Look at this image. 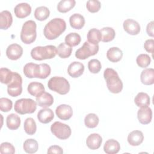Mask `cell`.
I'll return each mask as SVG.
<instances>
[{
    "instance_id": "7",
    "label": "cell",
    "mask_w": 154,
    "mask_h": 154,
    "mask_svg": "<svg viewBox=\"0 0 154 154\" xmlns=\"http://www.w3.org/2000/svg\"><path fill=\"white\" fill-rule=\"evenodd\" d=\"M99 45L85 42L83 45L78 49L75 52V57L79 60H85L90 56L96 55L99 51Z\"/></svg>"
},
{
    "instance_id": "40",
    "label": "cell",
    "mask_w": 154,
    "mask_h": 154,
    "mask_svg": "<svg viewBox=\"0 0 154 154\" xmlns=\"http://www.w3.org/2000/svg\"><path fill=\"white\" fill-rule=\"evenodd\" d=\"M88 68L91 73H97L101 70L102 65L98 60L92 59L88 63Z\"/></svg>"
},
{
    "instance_id": "27",
    "label": "cell",
    "mask_w": 154,
    "mask_h": 154,
    "mask_svg": "<svg viewBox=\"0 0 154 154\" xmlns=\"http://www.w3.org/2000/svg\"><path fill=\"white\" fill-rule=\"evenodd\" d=\"M20 118L16 114L11 113L7 116L6 119V124L7 128L10 130H16L20 127Z\"/></svg>"
},
{
    "instance_id": "4",
    "label": "cell",
    "mask_w": 154,
    "mask_h": 154,
    "mask_svg": "<svg viewBox=\"0 0 154 154\" xmlns=\"http://www.w3.org/2000/svg\"><path fill=\"white\" fill-rule=\"evenodd\" d=\"M36 28V23L32 20H27L23 24L20 32V39L23 43L29 45L35 40Z\"/></svg>"
},
{
    "instance_id": "34",
    "label": "cell",
    "mask_w": 154,
    "mask_h": 154,
    "mask_svg": "<svg viewBox=\"0 0 154 154\" xmlns=\"http://www.w3.org/2000/svg\"><path fill=\"white\" fill-rule=\"evenodd\" d=\"M57 52L60 57L62 58H66L71 55L72 48L70 46L67 45L66 43H61L58 46Z\"/></svg>"
},
{
    "instance_id": "12",
    "label": "cell",
    "mask_w": 154,
    "mask_h": 154,
    "mask_svg": "<svg viewBox=\"0 0 154 154\" xmlns=\"http://www.w3.org/2000/svg\"><path fill=\"white\" fill-rule=\"evenodd\" d=\"M40 64L34 63H28L23 67V72L26 77L28 78H38L40 75Z\"/></svg>"
},
{
    "instance_id": "14",
    "label": "cell",
    "mask_w": 154,
    "mask_h": 154,
    "mask_svg": "<svg viewBox=\"0 0 154 154\" xmlns=\"http://www.w3.org/2000/svg\"><path fill=\"white\" fill-rule=\"evenodd\" d=\"M124 30L129 34L134 35L138 34L141 30L140 24L132 19H126L123 23Z\"/></svg>"
},
{
    "instance_id": "45",
    "label": "cell",
    "mask_w": 154,
    "mask_h": 154,
    "mask_svg": "<svg viewBox=\"0 0 154 154\" xmlns=\"http://www.w3.org/2000/svg\"><path fill=\"white\" fill-rule=\"evenodd\" d=\"M153 45H154V40L153 39H148L146 40L144 43V48L145 50L151 54L153 53Z\"/></svg>"
},
{
    "instance_id": "29",
    "label": "cell",
    "mask_w": 154,
    "mask_h": 154,
    "mask_svg": "<svg viewBox=\"0 0 154 154\" xmlns=\"http://www.w3.org/2000/svg\"><path fill=\"white\" fill-rule=\"evenodd\" d=\"M23 148L26 153H34L38 150V144L37 141L34 139H27L23 143Z\"/></svg>"
},
{
    "instance_id": "38",
    "label": "cell",
    "mask_w": 154,
    "mask_h": 154,
    "mask_svg": "<svg viewBox=\"0 0 154 154\" xmlns=\"http://www.w3.org/2000/svg\"><path fill=\"white\" fill-rule=\"evenodd\" d=\"M99 119L98 116L94 113L88 114L84 119V123L86 127L88 128H94L99 123Z\"/></svg>"
},
{
    "instance_id": "23",
    "label": "cell",
    "mask_w": 154,
    "mask_h": 154,
    "mask_svg": "<svg viewBox=\"0 0 154 154\" xmlns=\"http://www.w3.org/2000/svg\"><path fill=\"white\" fill-rule=\"evenodd\" d=\"M27 90L31 95L37 97L45 91V87L40 82H31L28 84Z\"/></svg>"
},
{
    "instance_id": "10",
    "label": "cell",
    "mask_w": 154,
    "mask_h": 154,
    "mask_svg": "<svg viewBox=\"0 0 154 154\" xmlns=\"http://www.w3.org/2000/svg\"><path fill=\"white\" fill-rule=\"evenodd\" d=\"M23 54V48L18 44L13 43L10 45L6 49L7 57L11 60L19 59Z\"/></svg>"
},
{
    "instance_id": "21",
    "label": "cell",
    "mask_w": 154,
    "mask_h": 154,
    "mask_svg": "<svg viewBox=\"0 0 154 154\" xmlns=\"http://www.w3.org/2000/svg\"><path fill=\"white\" fill-rule=\"evenodd\" d=\"M13 23L11 13L8 10H4L0 13V28L7 29Z\"/></svg>"
},
{
    "instance_id": "18",
    "label": "cell",
    "mask_w": 154,
    "mask_h": 154,
    "mask_svg": "<svg viewBox=\"0 0 154 154\" xmlns=\"http://www.w3.org/2000/svg\"><path fill=\"white\" fill-rule=\"evenodd\" d=\"M128 142L132 146L140 145L144 140L143 132L139 130H135L130 132L128 136Z\"/></svg>"
},
{
    "instance_id": "3",
    "label": "cell",
    "mask_w": 154,
    "mask_h": 154,
    "mask_svg": "<svg viewBox=\"0 0 154 154\" xmlns=\"http://www.w3.org/2000/svg\"><path fill=\"white\" fill-rule=\"evenodd\" d=\"M57 54V48L53 45L37 46L31 51V57L35 60L39 61L53 58Z\"/></svg>"
},
{
    "instance_id": "46",
    "label": "cell",
    "mask_w": 154,
    "mask_h": 154,
    "mask_svg": "<svg viewBox=\"0 0 154 154\" xmlns=\"http://www.w3.org/2000/svg\"><path fill=\"white\" fill-rule=\"evenodd\" d=\"M47 153H57V154H62L63 153V149L57 145H53L50 146L47 151Z\"/></svg>"
},
{
    "instance_id": "16",
    "label": "cell",
    "mask_w": 154,
    "mask_h": 154,
    "mask_svg": "<svg viewBox=\"0 0 154 154\" xmlns=\"http://www.w3.org/2000/svg\"><path fill=\"white\" fill-rule=\"evenodd\" d=\"M14 13L16 16L19 19H23L28 16L31 13L30 5L26 2L18 4L14 8Z\"/></svg>"
},
{
    "instance_id": "36",
    "label": "cell",
    "mask_w": 154,
    "mask_h": 154,
    "mask_svg": "<svg viewBox=\"0 0 154 154\" xmlns=\"http://www.w3.org/2000/svg\"><path fill=\"white\" fill-rule=\"evenodd\" d=\"M65 43L70 47L78 45L81 40V36L76 32H70L65 37Z\"/></svg>"
},
{
    "instance_id": "41",
    "label": "cell",
    "mask_w": 154,
    "mask_h": 154,
    "mask_svg": "<svg viewBox=\"0 0 154 154\" xmlns=\"http://www.w3.org/2000/svg\"><path fill=\"white\" fill-rule=\"evenodd\" d=\"M86 7L90 13H96L100 9L101 4L97 0H89L86 3Z\"/></svg>"
},
{
    "instance_id": "42",
    "label": "cell",
    "mask_w": 154,
    "mask_h": 154,
    "mask_svg": "<svg viewBox=\"0 0 154 154\" xmlns=\"http://www.w3.org/2000/svg\"><path fill=\"white\" fill-rule=\"evenodd\" d=\"M13 106L12 101L6 97H1L0 99V109L2 112H8Z\"/></svg>"
},
{
    "instance_id": "32",
    "label": "cell",
    "mask_w": 154,
    "mask_h": 154,
    "mask_svg": "<svg viewBox=\"0 0 154 154\" xmlns=\"http://www.w3.org/2000/svg\"><path fill=\"white\" fill-rule=\"evenodd\" d=\"M102 35L100 30L96 28H92L90 29L87 33V40L90 43L94 45H98L101 41Z\"/></svg>"
},
{
    "instance_id": "43",
    "label": "cell",
    "mask_w": 154,
    "mask_h": 154,
    "mask_svg": "<svg viewBox=\"0 0 154 154\" xmlns=\"http://www.w3.org/2000/svg\"><path fill=\"white\" fill-rule=\"evenodd\" d=\"M40 75L39 78L40 79H46L47 77H48L51 72V69L49 65L46 63L40 64Z\"/></svg>"
},
{
    "instance_id": "37",
    "label": "cell",
    "mask_w": 154,
    "mask_h": 154,
    "mask_svg": "<svg viewBox=\"0 0 154 154\" xmlns=\"http://www.w3.org/2000/svg\"><path fill=\"white\" fill-rule=\"evenodd\" d=\"M23 128H24L25 132L27 134L29 135H34L35 133L37 130V126H36L35 122L31 117L27 118L24 122Z\"/></svg>"
},
{
    "instance_id": "19",
    "label": "cell",
    "mask_w": 154,
    "mask_h": 154,
    "mask_svg": "<svg viewBox=\"0 0 154 154\" xmlns=\"http://www.w3.org/2000/svg\"><path fill=\"white\" fill-rule=\"evenodd\" d=\"M54 118L53 111L48 108H45L40 109L37 113V119L38 121L44 124L51 122Z\"/></svg>"
},
{
    "instance_id": "35",
    "label": "cell",
    "mask_w": 154,
    "mask_h": 154,
    "mask_svg": "<svg viewBox=\"0 0 154 154\" xmlns=\"http://www.w3.org/2000/svg\"><path fill=\"white\" fill-rule=\"evenodd\" d=\"M14 72L11 71L7 68L2 67L0 69L1 82L2 84L8 85L13 79Z\"/></svg>"
},
{
    "instance_id": "1",
    "label": "cell",
    "mask_w": 154,
    "mask_h": 154,
    "mask_svg": "<svg viewBox=\"0 0 154 154\" xmlns=\"http://www.w3.org/2000/svg\"><path fill=\"white\" fill-rule=\"evenodd\" d=\"M66 29V22L61 18H54L51 20L45 26L43 34L48 40L58 38Z\"/></svg>"
},
{
    "instance_id": "39",
    "label": "cell",
    "mask_w": 154,
    "mask_h": 154,
    "mask_svg": "<svg viewBox=\"0 0 154 154\" xmlns=\"http://www.w3.org/2000/svg\"><path fill=\"white\" fill-rule=\"evenodd\" d=\"M136 62L138 66L141 68L147 67L151 62L150 56L146 54H141L138 55L136 59Z\"/></svg>"
},
{
    "instance_id": "2",
    "label": "cell",
    "mask_w": 154,
    "mask_h": 154,
    "mask_svg": "<svg viewBox=\"0 0 154 154\" xmlns=\"http://www.w3.org/2000/svg\"><path fill=\"white\" fill-rule=\"evenodd\" d=\"M106 86L109 91L114 94L119 93L123 89V82L117 72L111 68H106L103 72Z\"/></svg>"
},
{
    "instance_id": "30",
    "label": "cell",
    "mask_w": 154,
    "mask_h": 154,
    "mask_svg": "<svg viewBox=\"0 0 154 154\" xmlns=\"http://www.w3.org/2000/svg\"><path fill=\"white\" fill-rule=\"evenodd\" d=\"M34 14L37 20L43 21L49 17L50 11L48 7L45 6H40L35 8Z\"/></svg>"
},
{
    "instance_id": "44",
    "label": "cell",
    "mask_w": 154,
    "mask_h": 154,
    "mask_svg": "<svg viewBox=\"0 0 154 154\" xmlns=\"http://www.w3.org/2000/svg\"><path fill=\"white\" fill-rule=\"evenodd\" d=\"M0 153L1 154L4 153H15L14 147L10 143L4 142L2 143L0 146Z\"/></svg>"
},
{
    "instance_id": "17",
    "label": "cell",
    "mask_w": 154,
    "mask_h": 154,
    "mask_svg": "<svg viewBox=\"0 0 154 154\" xmlns=\"http://www.w3.org/2000/svg\"><path fill=\"white\" fill-rule=\"evenodd\" d=\"M102 143V138L99 134L93 133L88 135L86 140V144L87 147L91 150L98 149Z\"/></svg>"
},
{
    "instance_id": "11",
    "label": "cell",
    "mask_w": 154,
    "mask_h": 154,
    "mask_svg": "<svg viewBox=\"0 0 154 154\" xmlns=\"http://www.w3.org/2000/svg\"><path fill=\"white\" fill-rule=\"evenodd\" d=\"M137 117L139 122L143 125L150 123L152 119V109L148 106L140 108L137 112Z\"/></svg>"
},
{
    "instance_id": "13",
    "label": "cell",
    "mask_w": 154,
    "mask_h": 154,
    "mask_svg": "<svg viewBox=\"0 0 154 154\" xmlns=\"http://www.w3.org/2000/svg\"><path fill=\"white\" fill-rule=\"evenodd\" d=\"M55 113L60 119L67 120L72 117L73 110L71 106L66 104H61L57 107Z\"/></svg>"
},
{
    "instance_id": "28",
    "label": "cell",
    "mask_w": 154,
    "mask_h": 154,
    "mask_svg": "<svg viewBox=\"0 0 154 154\" xmlns=\"http://www.w3.org/2000/svg\"><path fill=\"white\" fill-rule=\"evenodd\" d=\"M134 102L135 105L140 108L147 106L150 103V99L147 93L140 92L135 97Z\"/></svg>"
},
{
    "instance_id": "25",
    "label": "cell",
    "mask_w": 154,
    "mask_h": 154,
    "mask_svg": "<svg viewBox=\"0 0 154 154\" xmlns=\"http://www.w3.org/2000/svg\"><path fill=\"white\" fill-rule=\"evenodd\" d=\"M85 19L84 16L79 13H75L70 16L69 18V23L71 26L74 29H80L85 25Z\"/></svg>"
},
{
    "instance_id": "22",
    "label": "cell",
    "mask_w": 154,
    "mask_h": 154,
    "mask_svg": "<svg viewBox=\"0 0 154 154\" xmlns=\"http://www.w3.org/2000/svg\"><path fill=\"white\" fill-rule=\"evenodd\" d=\"M120 149L119 143L114 139L107 140L103 146V150L107 154H116L119 152Z\"/></svg>"
},
{
    "instance_id": "5",
    "label": "cell",
    "mask_w": 154,
    "mask_h": 154,
    "mask_svg": "<svg viewBox=\"0 0 154 154\" xmlns=\"http://www.w3.org/2000/svg\"><path fill=\"white\" fill-rule=\"evenodd\" d=\"M48 86L51 90L61 95L66 94L70 90L69 81L61 76L52 77L48 82Z\"/></svg>"
},
{
    "instance_id": "9",
    "label": "cell",
    "mask_w": 154,
    "mask_h": 154,
    "mask_svg": "<svg viewBox=\"0 0 154 154\" xmlns=\"http://www.w3.org/2000/svg\"><path fill=\"white\" fill-rule=\"evenodd\" d=\"M22 78L20 75L14 72L13 79L7 85V93L11 97H17L22 92Z\"/></svg>"
},
{
    "instance_id": "6",
    "label": "cell",
    "mask_w": 154,
    "mask_h": 154,
    "mask_svg": "<svg viewBox=\"0 0 154 154\" xmlns=\"http://www.w3.org/2000/svg\"><path fill=\"white\" fill-rule=\"evenodd\" d=\"M14 111L20 114H32L37 109L36 102L29 98H22L16 101L14 106Z\"/></svg>"
},
{
    "instance_id": "33",
    "label": "cell",
    "mask_w": 154,
    "mask_h": 154,
    "mask_svg": "<svg viewBox=\"0 0 154 154\" xmlns=\"http://www.w3.org/2000/svg\"><path fill=\"white\" fill-rule=\"evenodd\" d=\"M75 4V0H61L58 3L57 8L60 13H66L73 8Z\"/></svg>"
},
{
    "instance_id": "47",
    "label": "cell",
    "mask_w": 154,
    "mask_h": 154,
    "mask_svg": "<svg viewBox=\"0 0 154 154\" xmlns=\"http://www.w3.org/2000/svg\"><path fill=\"white\" fill-rule=\"evenodd\" d=\"M146 32L148 35L150 37H154V32H153V21L150 22L146 26Z\"/></svg>"
},
{
    "instance_id": "15",
    "label": "cell",
    "mask_w": 154,
    "mask_h": 154,
    "mask_svg": "<svg viewBox=\"0 0 154 154\" xmlns=\"http://www.w3.org/2000/svg\"><path fill=\"white\" fill-rule=\"evenodd\" d=\"M84 71V66L82 63L78 61L72 62L67 68L68 74L73 78L79 77Z\"/></svg>"
},
{
    "instance_id": "8",
    "label": "cell",
    "mask_w": 154,
    "mask_h": 154,
    "mask_svg": "<svg viewBox=\"0 0 154 154\" xmlns=\"http://www.w3.org/2000/svg\"><path fill=\"white\" fill-rule=\"evenodd\" d=\"M51 132L60 140H66L70 137L72 131L69 126L60 122H55L51 126Z\"/></svg>"
},
{
    "instance_id": "24",
    "label": "cell",
    "mask_w": 154,
    "mask_h": 154,
    "mask_svg": "<svg viewBox=\"0 0 154 154\" xmlns=\"http://www.w3.org/2000/svg\"><path fill=\"white\" fill-rule=\"evenodd\" d=\"M141 82L146 85H152L154 83V69L148 68L143 70L140 75Z\"/></svg>"
},
{
    "instance_id": "20",
    "label": "cell",
    "mask_w": 154,
    "mask_h": 154,
    "mask_svg": "<svg viewBox=\"0 0 154 154\" xmlns=\"http://www.w3.org/2000/svg\"><path fill=\"white\" fill-rule=\"evenodd\" d=\"M36 102L39 106L48 108L53 104L54 98L50 93L44 91L40 96L36 97Z\"/></svg>"
},
{
    "instance_id": "26",
    "label": "cell",
    "mask_w": 154,
    "mask_h": 154,
    "mask_svg": "<svg viewBox=\"0 0 154 154\" xmlns=\"http://www.w3.org/2000/svg\"><path fill=\"white\" fill-rule=\"evenodd\" d=\"M123 57L122 51L117 47L109 48L106 52V57L111 62L116 63L121 60Z\"/></svg>"
},
{
    "instance_id": "31",
    "label": "cell",
    "mask_w": 154,
    "mask_h": 154,
    "mask_svg": "<svg viewBox=\"0 0 154 154\" xmlns=\"http://www.w3.org/2000/svg\"><path fill=\"white\" fill-rule=\"evenodd\" d=\"M100 31L102 35L101 41L103 42H109L112 41L115 37V31L111 27H104L102 28Z\"/></svg>"
}]
</instances>
